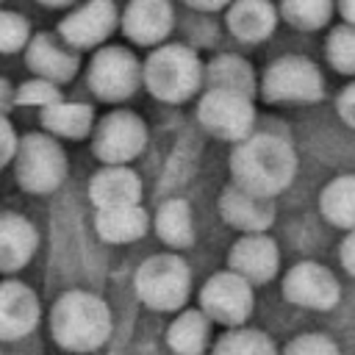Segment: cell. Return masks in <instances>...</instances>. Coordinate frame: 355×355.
Returning <instances> with one entry per match:
<instances>
[{"mask_svg":"<svg viewBox=\"0 0 355 355\" xmlns=\"http://www.w3.org/2000/svg\"><path fill=\"white\" fill-rule=\"evenodd\" d=\"M230 175H233V183L255 194L277 197L291 186L297 175L294 147L275 133H250L233 147Z\"/></svg>","mask_w":355,"mask_h":355,"instance_id":"6da1fadb","label":"cell"},{"mask_svg":"<svg viewBox=\"0 0 355 355\" xmlns=\"http://www.w3.org/2000/svg\"><path fill=\"white\" fill-rule=\"evenodd\" d=\"M50 327L64 349L89 352L105 344L111 333V313L100 297L89 291H69L55 302Z\"/></svg>","mask_w":355,"mask_h":355,"instance_id":"7a4b0ae2","label":"cell"},{"mask_svg":"<svg viewBox=\"0 0 355 355\" xmlns=\"http://www.w3.org/2000/svg\"><path fill=\"white\" fill-rule=\"evenodd\" d=\"M141 80L153 97L164 103H186L197 94L200 83L205 80V67L200 55L186 44H161L155 47L144 67Z\"/></svg>","mask_w":355,"mask_h":355,"instance_id":"3957f363","label":"cell"},{"mask_svg":"<svg viewBox=\"0 0 355 355\" xmlns=\"http://www.w3.org/2000/svg\"><path fill=\"white\" fill-rule=\"evenodd\" d=\"M258 89L266 103H319L324 97V75L305 55H280L263 69Z\"/></svg>","mask_w":355,"mask_h":355,"instance_id":"277c9868","label":"cell"},{"mask_svg":"<svg viewBox=\"0 0 355 355\" xmlns=\"http://www.w3.org/2000/svg\"><path fill=\"white\" fill-rule=\"evenodd\" d=\"M17 183L33 194H47L67 178V155L50 133H28L14 155Z\"/></svg>","mask_w":355,"mask_h":355,"instance_id":"5b68a950","label":"cell"},{"mask_svg":"<svg viewBox=\"0 0 355 355\" xmlns=\"http://www.w3.org/2000/svg\"><path fill=\"white\" fill-rule=\"evenodd\" d=\"M197 119L211 136L236 144V141H241L252 133L255 105H252V97L244 94V92L208 86L205 94L200 97Z\"/></svg>","mask_w":355,"mask_h":355,"instance_id":"8992f818","label":"cell"},{"mask_svg":"<svg viewBox=\"0 0 355 355\" xmlns=\"http://www.w3.org/2000/svg\"><path fill=\"white\" fill-rule=\"evenodd\" d=\"M139 297L155 311H175L186 302L191 288L189 266L178 255H153L136 275Z\"/></svg>","mask_w":355,"mask_h":355,"instance_id":"52a82bcc","label":"cell"},{"mask_svg":"<svg viewBox=\"0 0 355 355\" xmlns=\"http://www.w3.org/2000/svg\"><path fill=\"white\" fill-rule=\"evenodd\" d=\"M200 305L208 313V319L227 324V327H239L250 319L252 305H255L252 283L233 269L216 272L205 280L200 291Z\"/></svg>","mask_w":355,"mask_h":355,"instance_id":"ba28073f","label":"cell"},{"mask_svg":"<svg viewBox=\"0 0 355 355\" xmlns=\"http://www.w3.org/2000/svg\"><path fill=\"white\" fill-rule=\"evenodd\" d=\"M141 80V64L128 47L105 44L94 53L89 64V86L100 100L116 103L136 92Z\"/></svg>","mask_w":355,"mask_h":355,"instance_id":"9c48e42d","label":"cell"},{"mask_svg":"<svg viewBox=\"0 0 355 355\" xmlns=\"http://www.w3.org/2000/svg\"><path fill=\"white\" fill-rule=\"evenodd\" d=\"M283 297L297 308L333 311L341 302V283L327 266L316 261H297L283 275Z\"/></svg>","mask_w":355,"mask_h":355,"instance_id":"30bf717a","label":"cell"},{"mask_svg":"<svg viewBox=\"0 0 355 355\" xmlns=\"http://www.w3.org/2000/svg\"><path fill=\"white\" fill-rule=\"evenodd\" d=\"M147 144V128L133 111H111L94 133V153L105 164H128Z\"/></svg>","mask_w":355,"mask_h":355,"instance_id":"8fae6325","label":"cell"},{"mask_svg":"<svg viewBox=\"0 0 355 355\" xmlns=\"http://www.w3.org/2000/svg\"><path fill=\"white\" fill-rule=\"evenodd\" d=\"M116 28L114 0H86L58 22V36L75 50L100 47Z\"/></svg>","mask_w":355,"mask_h":355,"instance_id":"7c38bea8","label":"cell"},{"mask_svg":"<svg viewBox=\"0 0 355 355\" xmlns=\"http://www.w3.org/2000/svg\"><path fill=\"white\" fill-rule=\"evenodd\" d=\"M219 214L230 227H236L241 233H266L272 227L277 211H275L272 197L255 194V191L233 183L219 197Z\"/></svg>","mask_w":355,"mask_h":355,"instance_id":"4fadbf2b","label":"cell"},{"mask_svg":"<svg viewBox=\"0 0 355 355\" xmlns=\"http://www.w3.org/2000/svg\"><path fill=\"white\" fill-rule=\"evenodd\" d=\"M227 266L247 277L252 286L269 283L280 269V250L266 233H244L227 255Z\"/></svg>","mask_w":355,"mask_h":355,"instance_id":"5bb4252c","label":"cell"},{"mask_svg":"<svg viewBox=\"0 0 355 355\" xmlns=\"http://www.w3.org/2000/svg\"><path fill=\"white\" fill-rule=\"evenodd\" d=\"M122 33L141 47L161 44L175 22V11L169 0H130L122 11Z\"/></svg>","mask_w":355,"mask_h":355,"instance_id":"9a60e30c","label":"cell"},{"mask_svg":"<svg viewBox=\"0 0 355 355\" xmlns=\"http://www.w3.org/2000/svg\"><path fill=\"white\" fill-rule=\"evenodd\" d=\"M25 64L39 78L64 83L78 72L80 58H78V50L72 44H67L64 39H55L53 33H36V36H31V42L25 47Z\"/></svg>","mask_w":355,"mask_h":355,"instance_id":"2e32d148","label":"cell"},{"mask_svg":"<svg viewBox=\"0 0 355 355\" xmlns=\"http://www.w3.org/2000/svg\"><path fill=\"white\" fill-rule=\"evenodd\" d=\"M277 19L280 8L272 0H233L225 14L227 31L244 44H258L269 39L277 28Z\"/></svg>","mask_w":355,"mask_h":355,"instance_id":"e0dca14e","label":"cell"},{"mask_svg":"<svg viewBox=\"0 0 355 355\" xmlns=\"http://www.w3.org/2000/svg\"><path fill=\"white\" fill-rule=\"evenodd\" d=\"M89 197L97 208L133 205L141 197V180L125 164H108L105 169H100L94 175V180L89 186Z\"/></svg>","mask_w":355,"mask_h":355,"instance_id":"ac0fdd59","label":"cell"},{"mask_svg":"<svg viewBox=\"0 0 355 355\" xmlns=\"http://www.w3.org/2000/svg\"><path fill=\"white\" fill-rule=\"evenodd\" d=\"M39 319V302L33 291L22 283L0 286V338L25 336Z\"/></svg>","mask_w":355,"mask_h":355,"instance_id":"d6986e66","label":"cell"},{"mask_svg":"<svg viewBox=\"0 0 355 355\" xmlns=\"http://www.w3.org/2000/svg\"><path fill=\"white\" fill-rule=\"evenodd\" d=\"M36 250V230L25 216H0V269L14 272L31 261Z\"/></svg>","mask_w":355,"mask_h":355,"instance_id":"ffe728a7","label":"cell"},{"mask_svg":"<svg viewBox=\"0 0 355 355\" xmlns=\"http://www.w3.org/2000/svg\"><path fill=\"white\" fill-rule=\"evenodd\" d=\"M319 214L333 227H341V230L355 227V175L352 172L336 175L333 180L324 183V189L319 191Z\"/></svg>","mask_w":355,"mask_h":355,"instance_id":"44dd1931","label":"cell"},{"mask_svg":"<svg viewBox=\"0 0 355 355\" xmlns=\"http://www.w3.org/2000/svg\"><path fill=\"white\" fill-rule=\"evenodd\" d=\"M147 230V214L139 202L133 205H114V208H97V233L111 244H125Z\"/></svg>","mask_w":355,"mask_h":355,"instance_id":"7402d4cb","label":"cell"},{"mask_svg":"<svg viewBox=\"0 0 355 355\" xmlns=\"http://www.w3.org/2000/svg\"><path fill=\"white\" fill-rule=\"evenodd\" d=\"M92 122H94V114L83 103L58 100V103L42 108V125L53 136H64V139H75V141L86 139L92 130Z\"/></svg>","mask_w":355,"mask_h":355,"instance_id":"603a6c76","label":"cell"},{"mask_svg":"<svg viewBox=\"0 0 355 355\" xmlns=\"http://www.w3.org/2000/svg\"><path fill=\"white\" fill-rule=\"evenodd\" d=\"M211 319L205 311H183L166 330L169 349L178 355H200L208 344Z\"/></svg>","mask_w":355,"mask_h":355,"instance_id":"cb8c5ba5","label":"cell"},{"mask_svg":"<svg viewBox=\"0 0 355 355\" xmlns=\"http://www.w3.org/2000/svg\"><path fill=\"white\" fill-rule=\"evenodd\" d=\"M205 80H208V86L244 92V94H250V97H252L255 89H258L252 67H250L241 55H233V53L216 55V58L205 67Z\"/></svg>","mask_w":355,"mask_h":355,"instance_id":"d4e9b609","label":"cell"},{"mask_svg":"<svg viewBox=\"0 0 355 355\" xmlns=\"http://www.w3.org/2000/svg\"><path fill=\"white\" fill-rule=\"evenodd\" d=\"M155 227L158 236L169 244V247H189L194 241V219H191V208L186 200H169L161 205L158 216H155Z\"/></svg>","mask_w":355,"mask_h":355,"instance_id":"484cf974","label":"cell"},{"mask_svg":"<svg viewBox=\"0 0 355 355\" xmlns=\"http://www.w3.org/2000/svg\"><path fill=\"white\" fill-rule=\"evenodd\" d=\"M280 19L297 31H319L330 22L336 0H280Z\"/></svg>","mask_w":355,"mask_h":355,"instance_id":"4316f807","label":"cell"},{"mask_svg":"<svg viewBox=\"0 0 355 355\" xmlns=\"http://www.w3.org/2000/svg\"><path fill=\"white\" fill-rule=\"evenodd\" d=\"M211 355H277L275 341L255 327H230L216 344Z\"/></svg>","mask_w":355,"mask_h":355,"instance_id":"83f0119b","label":"cell"},{"mask_svg":"<svg viewBox=\"0 0 355 355\" xmlns=\"http://www.w3.org/2000/svg\"><path fill=\"white\" fill-rule=\"evenodd\" d=\"M324 58L336 72L355 78V25L352 22H341L327 33Z\"/></svg>","mask_w":355,"mask_h":355,"instance_id":"f1b7e54d","label":"cell"},{"mask_svg":"<svg viewBox=\"0 0 355 355\" xmlns=\"http://www.w3.org/2000/svg\"><path fill=\"white\" fill-rule=\"evenodd\" d=\"M31 42V22L8 8H0V53H19Z\"/></svg>","mask_w":355,"mask_h":355,"instance_id":"f546056e","label":"cell"},{"mask_svg":"<svg viewBox=\"0 0 355 355\" xmlns=\"http://www.w3.org/2000/svg\"><path fill=\"white\" fill-rule=\"evenodd\" d=\"M58 100H61L58 83H53V80H47V78H39V75L17 89V103H19V105L47 108V105H53V103H58Z\"/></svg>","mask_w":355,"mask_h":355,"instance_id":"4dcf8cb0","label":"cell"},{"mask_svg":"<svg viewBox=\"0 0 355 355\" xmlns=\"http://www.w3.org/2000/svg\"><path fill=\"white\" fill-rule=\"evenodd\" d=\"M280 355H341V349L327 333H300L283 347Z\"/></svg>","mask_w":355,"mask_h":355,"instance_id":"1f68e13d","label":"cell"},{"mask_svg":"<svg viewBox=\"0 0 355 355\" xmlns=\"http://www.w3.org/2000/svg\"><path fill=\"white\" fill-rule=\"evenodd\" d=\"M336 111H338V119H341L349 130H355V80L338 92V97H336Z\"/></svg>","mask_w":355,"mask_h":355,"instance_id":"d6a6232c","label":"cell"},{"mask_svg":"<svg viewBox=\"0 0 355 355\" xmlns=\"http://www.w3.org/2000/svg\"><path fill=\"white\" fill-rule=\"evenodd\" d=\"M17 147H19V139L11 128V122L6 119V114H0V166H6L17 155Z\"/></svg>","mask_w":355,"mask_h":355,"instance_id":"836d02e7","label":"cell"},{"mask_svg":"<svg viewBox=\"0 0 355 355\" xmlns=\"http://www.w3.org/2000/svg\"><path fill=\"white\" fill-rule=\"evenodd\" d=\"M338 263L349 277H355V227L344 230V239L338 241Z\"/></svg>","mask_w":355,"mask_h":355,"instance_id":"e575fe53","label":"cell"},{"mask_svg":"<svg viewBox=\"0 0 355 355\" xmlns=\"http://www.w3.org/2000/svg\"><path fill=\"white\" fill-rule=\"evenodd\" d=\"M191 8H197V11H222V8H227L233 0H186Z\"/></svg>","mask_w":355,"mask_h":355,"instance_id":"d590c367","label":"cell"},{"mask_svg":"<svg viewBox=\"0 0 355 355\" xmlns=\"http://www.w3.org/2000/svg\"><path fill=\"white\" fill-rule=\"evenodd\" d=\"M11 103H17V92L11 89V83L6 78H0V114H6Z\"/></svg>","mask_w":355,"mask_h":355,"instance_id":"8d00e7d4","label":"cell"},{"mask_svg":"<svg viewBox=\"0 0 355 355\" xmlns=\"http://www.w3.org/2000/svg\"><path fill=\"white\" fill-rule=\"evenodd\" d=\"M336 11L344 22H352L355 25V0H336Z\"/></svg>","mask_w":355,"mask_h":355,"instance_id":"74e56055","label":"cell"},{"mask_svg":"<svg viewBox=\"0 0 355 355\" xmlns=\"http://www.w3.org/2000/svg\"><path fill=\"white\" fill-rule=\"evenodd\" d=\"M42 6H47V8H67V6H72L75 0H39Z\"/></svg>","mask_w":355,"mask_h":355,"instance_id":"f35d334b","label":"cell"},{"mask_svg":"<svg viewBox=\"0 0 355 355\" xmlns=\"http://www.w3.org/2000/svg\"><path fill=\"white\" fill-rule=\"evenodd\" d=\"M0 3H3V0H0Z\"/></svg>","mask_w":355,"mask_h":355,"instance_id":"ab89813d","label":"cell"}]
</instances>
